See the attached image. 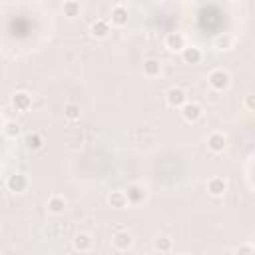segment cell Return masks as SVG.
Returning <instances> with one entry per match:
<instances>
[{"instance_id":"cell-2","label":"cell","mask_w":255,"mask_h":255,"mask_svg":"<svg viewBox=\"0 0 255 255\" xmlns=\"http://www.w3.org/2000/svg\"><path fill=\"white\" fill-rule=\"evenodd\" d=\"M165 102H167V106L179 110V108L187 102V94H185L183 88H179V86H171V88L165 92Z\"/></svg>"},{"instance_id":"cell-6","label":"cell","mask_w":255,"mask_h":255,"mask_svg":"<svg viewBox=\"0 0 255 255\" xmlns=\"http://www.w3.org/2000/svg\"><path fill=\"white\" fill-rule=\"evenodd\" d=\"M110 32H112V22H110V20L98 18V20H94V22L90 24V34H92L94 38H98V40L108 38Z\"/></svg>"},{"instance_id":"cell-19","label":"cell","mask_w":255,"mask_h":255,"mask_svg":"<svg viewBox=\"0 0 255 255\" xmlns=\"http://www.w3.org/2000/svg\"><path fill=\"white\" fill-rule=\"evenodd\" d=\"M64 116H66V120H70V122L80 120V116H82V108H80V104H74V102L66 104V106H64Z\"/></svg>"},{"instance_id":"cell-12","label":"cell","mask_w":255,"mask_h":255,"mask_svg":"<svg viewBox=\"0 0 255 255\" xmlns=\"http://www.w3.org/2000/svg\"><path fill=\"white\" fill-rule=\"evenodd\" d=\"M108 203H110V207H114V209H124V207H128L129 199H128V195H126V189H124V191H122V189L112 191V193L108 195Z\"/></svg>"},{"instance_id":"cell-5","label":"cell","mask_w":255,"mask_h":255,"mask_svg":"<svg viewBox=\"0 0 255 255\" xmlns=\"http://www.w3.org/2000/svg\"><path fill=\"white\" fill-rule=\"evenodd\" d=\"M112 245L118 249V251H128L131 245H133V235L126 229H120L112 235Z\"/></svg>"},{"instance_id":"cell-13","label":"cell","mask_w":255,"mask_h":255,"mask_svg":"<svg viewBox=\"0 0 255 255\" xmlns=\"http://www.w3.org/2000/svg\"><path fill=\"white\" fill-rule=\"evenodd\" d=\"M181 58H183L185 64H199L203 54H201V50L197 46H185L183 52H181Z\"/></svg>"},{"instance_id":"cell-15","label":"cell","mask_w":255,"mask_h":255,"mask_svg":"<svg viewBox=\"0 0 255 255\" xmlns=\"http://www.w3.org/2000/svg\"><path fill=\"white\" fill-rule=\"evenodd\" d=\"M46 207H48V211H50V213L60 215V213H64V209H66V199H64L62 195H52V197L48 199Z\"/></svg>"},{"instance_id":"cell-10","label":"cell","mask_w":255,"mask_h":255,"mask_svg":"<svg viewBox=\"0 0 255 255\" xmlns=\"http://www.w3.org/2000/svg\"><path fill=\"white\" fill-rule=\"evenodd\" d=\"M128 8L126 6H122V4H118V6H114L112 8V14H110V22H112V26H116V28H124L126 24H128Z\"/></svg>"},{"instance_id":"cell-22","label":"cell","mask_w":255,"mask_h":255,"mask_svg":"<svg viewBox=\"0 0 255 255\" xmlns=\"http://www.w3.org/2000/svg\"><path fill=\"white\" fill-rule=\"evenodd\" d=\"M153 247H155L159 253H169V251H171V247H173V243H171V239H169V237H159V239H155Z\"/></svg>"},{"instance_id":"cell-3","label":"cell","mask_w":255,"mask_h":255,"mask_svg":"<svg viewBox=\"0 0 255 255\" xmlns=\"http://www.w3.org/2000/svg\"><path fill=\"white\" fill-rule=\"evenodd\" d=\"M179 112H181V118H183L187 124H195V122L203 116V108H201L199 104H195V102H185V104L179 108Z\"/></svg>"},{"instance_id":"cell-14","label":"cell","mask_w":255,"mask_h":255,"mask_svg":"<svg viewBox=\"0 0 255 255\" xmlns=\"http://www.w3.org/2000/svg\"><path fill=\"white\" fill-rule=\"evenodd\" d=\"M92 243H94V241H92V235L86 233V231H80V233L74 237V247H76L78 251H82V253H84V251H90V249H92Z\"/></svg>"},{"instance_id":"cell-17","label":"cell","mask_w":255,"mask_h":255,"mask_svg":"<svg viewBox=\"0 0 255 255\" xmlns=\"http://www.w3.org/2000/svg\"><path fill=\"white\" fill-rule=\"evenodd\" d=\"M126 195H128L129 203H141V201H143V197H145V191H143V187H141V185L133 183V185H128Z\"/></svg>"},{"instance_id":"cell-1","label":"cell","mask_w":255,"mask_h":255,"mask_svg":"<svg viewBox=\"0 0 255 255\" xmlns=\"http://www.w3.org/2000/svg\"><path fill=\"white\" fill-rule=\"evenodd\" d=\"M207 84L211 86V90H215V92H223V90L229 88L231 78H229V74H227L225 70L217 68V70H211V72H209V76H207Z\"/></svg>"},{"instance_id":"cell-11","label":"cell","mask_w":255,"mask_h":255,"mask_svg":"<svg viewBox=\"0 0 255 255\" xmlns=\"http://www.w3.org/2000/svg\"><path fill=\"white\" fill-rule=\"evenodd\" d=\"M225 191H227V181H225L223 177L215 175V177H211V179L207 181V193H209L211 197H221Z\"/></svg>"},{"instance_id":"cell-23","label":"cell","mask_w":255,"mask_h":255,"mask_svg":"<svg viewBox=\"0 0 255 255\" xmlns=\"http://www.w3.org/2000/svg\"><path fill=\"white\" fill-rule=\"evenodd\" d=\"M243 106H245L249 112H255V94H249V96H245V100H243Z\"/></svg>"},{"instance_id":"cell-16","label":"cell","mask_w":255,"mask_h":255,"mask_svg":"<svg viewBox=\"0 0 255 255\" xmlns=\"http://www.w3.org/2000/svg\"><path fill=\"white\" fill-rule=\"evenodd\" d=\"M143 74H145L147 78L159 76V74H161V62L155 60V58H147V60L143 62Z\"/></svg>"},{"instance_id":"cell-8","label":"cell","mask_w":255,"mask_h":255,"mask_svg":"<svg viewBox=\"0 0 255 255\" xmlns=\"http://www.w3.org/2000/svg\"><path fill=\"white\" fill-rule=\"evenodd\" d=\"M6 187H8V191L22 193V191H26V187H28V177H26L24 173L8 175V179H6Z\"/></svg>"},{"instance_id":"cell-24","label":"cell","mask_w":255,"mask_h":255,"mask_svg":"<svg viewBox=\"0 0 255 255\" xmlns=\"http://www.w3.org/2000/svg\"><path fill=\"white\" fill-rule=\"evenodd\" d=\"M235 251H237V253H255V245H249V243H245V245H239Z\"/></svg>"},{"instance_id":"cell-7","label":"cell","mask_w":255,"mask_h":255,"mask_svg":"<svg viewBox=\"0 0 255 255\" xmlns=\"http://www.w3.org/2000/svg\"><path fill=\"white\" fill-rule=\"evenodd\" d=\"M163 44H165V48L169 52H183V48H185V36L179 34V32H169L165 36Z\"/></svg>"},{"instance_id":"cell-18","label":"cell","mask_w":255,"mask_h":255,"mask_svg":"<svg viewBox=\"0 0 255 255\" xmlns=\"http://www.w3.org/2000/svg\"><path fill=\"white\" fill-rule=\"evenodd\" d=\"M62 12H64V16H68V18L80 16V2H78V0H64Z\"/></svg>"},{"instance_id":"cell-9","label":"cell","mask_w":255,"mask_h":255,"mask_svg":"<svg viewBox=\"0 0 255 255\" xmlns=\"http://www.w3.org/2000/svg\"><path fill=\"white\" fill-rule=\"evenodd\" d=\"M207 149L209 151H213V153H221L223 149H225V145H227V139H225V135L221 133V131H213V133H209L207 135Z\"/></svg>"},{"instance_id":"cell-4","label":"cell","mask_w":255,"mask_h":255,"mask_svg":"<svg viewBox=\"0 0 255 255\" xmlns=\"http://www.w3.org/2000/svg\"><path fill=\"white\" fill-rule=\"evenodd\" d=\"M10 106H12L16 112L24 114V112H28V110L32 108V96H30L28 92L20 90V92H16V94L10 98Z\"/></svg>"},{"instance_id":"cell-21","label":"cell","mask_w":255,"mask_h":255,"mask_svg":"<svg viewBox=\"0 0 255 255\" xmlns=\"http://www.w3.org/2000/svg\"><path fill=\"white\" fill-rule=\"evenodd\" d=\"M4 135L10 137V139H16L20 135V124L18 122H12V120L4 122Z\"/></svg>"},{"instance_id":"cell-20","label":"cell","mask_w":255,"mask_h":255,"mask_svg":"<svg viewBox=\"0 0 255 255\" xmlns=\"http://www.w3.org/2000/svg\"><path fill=\"white\" fill-rule=\"evenodd\" d=\"M24 141H26V147H28V149H32V151H38V149H42V145H44L42 135H40V133H36V131L28 133Z\"/></svg>"}]
</instances>
